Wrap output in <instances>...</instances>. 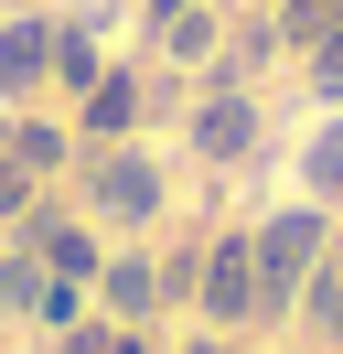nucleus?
<instances>
[{"label":"nucleus","instance_id":"nucleus-4","mask_svg":"<svg viewBox=\"0 0 343 354\" xmlns=\"http://www.w3.org/2000/svg\"><path fill=\"white\" fill-rule=\"evenodd\" d=\"M204 311L214 322H247L257 311V247H214L204 258Z\"/></svg>","mask_w":343,"mask_h":354},{"label":"nucleus","instance_id":"nucleus-9","mask_svg":"<svg viewBox=\"0 0 343 354\" xmlns=\"http://www.w3.org/2000/svg\"><path fill=\"white\" fill-rule=\"evenodd\" d=\"M311 194H343V118L311 140Z\"/></svg>","mask_w":343,"mask_h":354},{"label":"nucleus","instance_id":"nucleus-15","mask_svg":"<svg viewBox=\"0 0 343 354\" xmlns=\"http://www.w3.org/2000/svg\"><path fill=\"white\" fill-rule=\"evenodd\" d=\"M311 322H322V333H343V268H333V279L311 290Z\"/></svg>","mask_w":343,"mask_h":354},{"label":"nucleus","instance_id":"nucleus-8","mask_svg":"<svg viewBox=\"0 0 343 354\" xmlns=\"http://www.w3.org/2000/svg\"><path fill=\"white\" fill-rule=\"evenodd\" d=\"M107 301H118L129 322H140V311L161 301V268H140V258H118V268H107Z\"/></svg>","mask_w":343,"mask_h":354},{"label":"nucleus","instance_id":"nucleus-16","mask_svg":"<svg viewBox=\"0 0 343 354\" xmlns=\"http://www.w3.org/2000/svg\"><path fill=\"white\" fill-rule=\"evenodd\" d=\"M150 11H161V22H172V11H193V0H150Z\"/></svg>","mask_w":343,"mask_h":354},{"label":"nucleus","instance_id":"nucleus-3","mask_svg":"<svg viewBox=\"0 0 343 354\" xmlns=\"http://www.w3.org/2000/svg\"><path fill=\"white\" fill-rule=\"evenodd\" d=\"M193 151H204V161H247L257 151V108H247V97H204V118H193Z\"/></svg>","mask_w":343,"mask_h":354},{"label":"nucleus","instance_id":"nucleus-13","mask_svg":"<svg viewBox=\"0 0 343 354\" xmlns=\"http://www.w3.org/2000/svg\"><path fill=\"white\" fill-rule=\"evenodd\" d=\"M311 75H322V97H343V22H333V32L311 44Z\"/></svg>","mask_w":343,"mask_h":354},{"label":"nucleus","instance_id":"nucleus-12","mask_svg":"<svg viewBox=\"0 0 343 354\" xmlns=\"http://www.w3.org/2000/svg\"><path fill=\"white\" fill-rule=\"evenodd\" d=\"M161 44H172V54H204V44H214V22H204V11H172Z\"/></svg>","mask_w":343,"mask_h":354},{"label":"nucleus","instance_id":"nucleus-14","mask_svg":"<svg viewBox=\"0 0 343 354\" xmlns=\"http://www.w3.org/2000/svg\"><path fill=\"white\" fill-rule=\"evenodd\" d=\"M0 215H33V172H21L11 151H0Z\"/></svg>","mask_w":343,"mask_h":354},{"label":"nucleus","instance_id":"nucleus-18","mask_svg":"<svg viewBox=\"0 0 343 354\" xmlns=\"http://www.w3.org/2000/svg\"><path fill=\"white\" fill-rule=\"evenodd\" d=\"M193 354H225V344H193Z\"/></svg>","mask_w":343,"mask_h":354},{"label":"nucleus","instance_id":"nucleus-1","mask_svg":"<svg viewBox=\"0 0 343 354\" xmlns=\"http://www.w3.org/2000/svg\"><path fill=\"white\" fill-rule=\"evenodd\" d=\"M86 204H97L107 225H140L150 204H161V172H150L140 151H97L86 161Z\"/></svg>","mask_w":343,"mask_h":354},{"label":"nucleus","instance_id":"nucleus-10","mask_svg":"<svg viewBox=\"0 0 343 354\" xmlns=\"http://www.w3.org/2000/svg\"><path fill=\"white\" fill-rule=\"evenodd\" d=\"M54 75H75V86H97V44H86V32H54Z\"/></svg>","mask_w":343,"mask_h":354},{"label":"nucleus","instance_id":"nucleus-6","mask_svg":"<svg viewBox=\"0 0 343 354\" xmlns=\"http://www.w3.org/2000/svg\"><path fill=\"white\" fill-rule=\"evenodd\" d=\"M33 258L54 268V279H86V268H97V247H86V225H64V215H33Z\"/></svg>","mask_w":343,"mask_h":354},{"label":"nucleus","instance_id":"nucleus-7","mask_svg":"<svg viewBox=\"0 0 343 354\" xmlns=\"http://www.w3.org/2000/svg\"><path fill=\"white\" fill-rule=\"evenodd\" d=\"M129 118H140V86H129V75H97V86H86V129H97V140H118Z\"/></svg>","mask_w":343,"mask_h":354},{"label":"nucleus","instance_id":"nucleus-5","mask_svg":"<svg viewBox=\"0 0 343 354\" xmlns=\"http://www.w3.org/2000/svg\"><path fill=\"white\" fill-rule=\"evenodd\" d=\"M43 65H54V32L43 22H0V97L43 86Z\"/></svg>","mask_w":343,"mask_h":354},{"label":"nucleus","instance_id":"nucleus-2","mask_svg":"<svg viewBox=\"0 0 343 354\" xmlns=\"http://www.w3.org/2000/svg\"><path fill=\"white\" fill-rule=\"evenodd\" d=\"M311 258H322V215H268L257 225V301H279Z\"/></svg>","mask_w":343,"mask_h":354},{"label":"nucleus","instance_id":"nucleus-17","mask_svg":"<svg viewBox=\"0 0 343 354\" xmlns=\"http://www.w3.org/2000/svg\"><path fill=\"white\" fill-rule=\"evenodd\" d=\"M107 354H140V344H107Z\"/></svg>","mask_w":343,"mask_h":354},{"label":"nucleus","instance_id":"nucleus-11","mask_svg":"<svg viewBox=\"0 0 343 354\" xmlns=\"http://www.w3.org/2000/svg\"><path fill=\"white\" fill-rule=\"evenodd\" d=\"M11 161H21V172H54L64 140H54V129H11Z\"/></svg>","mask_w":343,"mask_h":354}]
</instances>
